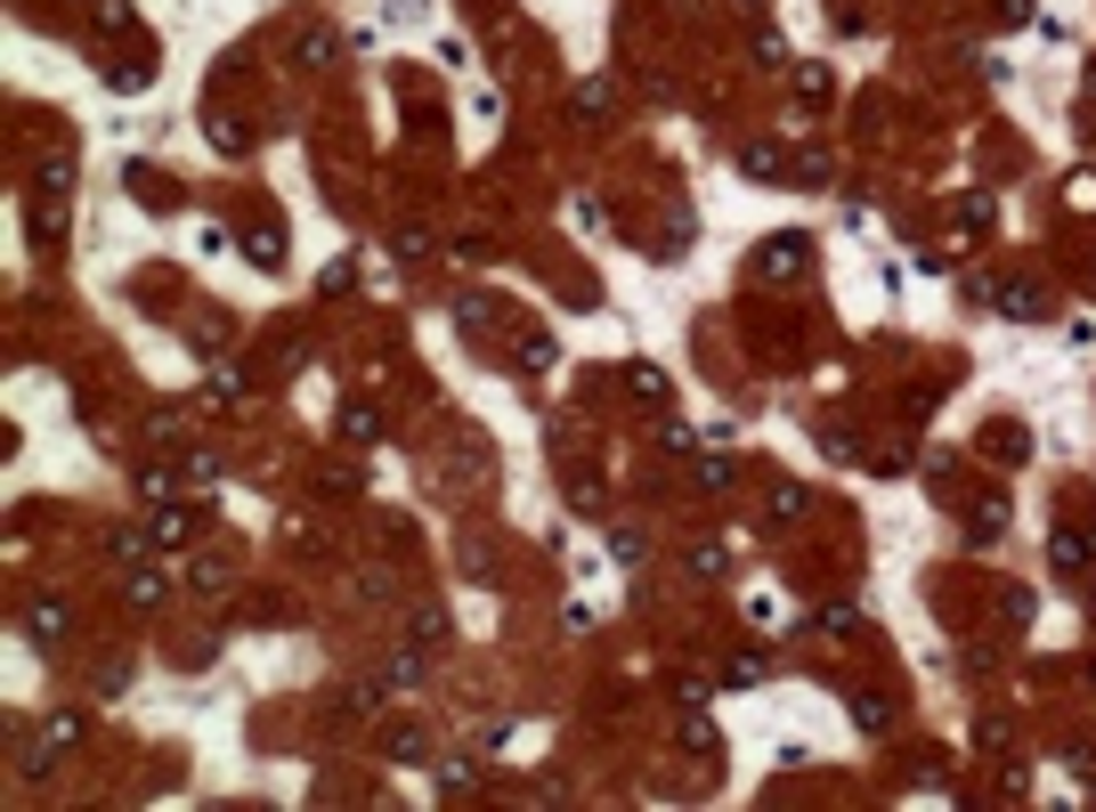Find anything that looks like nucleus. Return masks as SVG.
<instances>
[{
    "mask_svg": "<svg viewBox=\"0 0 1096 812\" xmlns=\"http://www.w3.org/2000/svg\"><path fill=\"white\" fill-rule=\"evenodd\" d=\"M1048 569L1056 577H1088L1096 569V529L1088 520H1056V529H1048Z\"/></svg>",
    "mask_w": 1096,
    "mask_h": 812,
    "instance_id": "f257e3e1",
    "label": "nucleus"
},
{
    "mask_svg": "<svg viewBox=\"0 0 1096 812\" xmlns=\"http://www.w3.org/2000/svg\"><path fill=\"white\" fill-rule=\"evenodd\" d=\"M804 268H813V236H763V253H756V277L789 285V277H804Z\"/></svg>",
    "mask_w": 1096,
    "mask_h": 812,
    "instance_id": "f03ea898",
    "label": "nucleus"
},
{
    "mask_svg": "<svg viewBox=\"0 0 1096 812\" xmlns=\"http://www.w3.org/2000/svg\"><path fill=\"white\" fill-rule=\"evenodd\" d=\"M983 293H991V309H999V318H1016V325L1048 318V293H1040V285H1031V277H991Z\"/></svg>",
    "mask_w": 1096,
    "mask_h": 812,
    "instance_id": "7ed1b4c3",
    "label": "nucleus"
},
{
    "mask_svg": "<svg viewBox=\"0 0 1096 812\" xmlns=\"http://www.w3.org/2000/svg\"><path fill=\"white\" fill-rule=\"evenodd\" d=\"M626 399H634V407H650V414H667V407H674V382H667V374H658L650 358H634V366H626Z\"/></svg>",
    "mask_w": 1096,
    "mask_h": 812,
    "instance_id": "20e7f679",
    "label": "nucleus"
},
{
    "mask_svg": "<svg viewBox=\"0 0 1096 812\" xmlns=\"http://www.w3.org/2000/svg\"><path fill=\"white\" fill-rule=\"evenodd\" d=\"M739 171H748L756 187H789V155H780L772 138H748V147H739Z\"/></svg>",
    "mask_w": 1096,
    "mask_h": 812,
    "instance_id": "39448f33",
    "label": "nucleus"
},
{
    "mask_svg": "<svg viewBox=\"0 0 1096 812\" xmlns=\"http://www.w3.org/2000/svg\"><path fill=\"white\" fill-rule=\"evenodd\" d=\"M33 236H41V244L66 236V187H49V179L33 187Z\"/></svg>",
    "mask_w": 1096,
    "mask_h": 812,
    "instance_id": "423d86ee",
    "label": "nucleus"
},
{
    "mask_svg": "<svg viewBox=\"0 0 1096 812\" xmlns=\"http://www.w3.org/2000/svg\"><path fill=\"white\" fill-rule=\"evenodd\" d=\"M1007 536V504L999 496H975V504H966V545H999Z\"/></svg>",
    "mask_w": 1096,
    "mask_h": 812,
    "instance_id": "0eeeda50",
    "label": "nucleus"
},
{
    "mask_svg": "<svg viewBox=\"0 0 1096 812\" xmlns=\"http://www.w3.org/2000/svg\"><path fill=\"white\" fill-rule=\"evenodd\" d=\"M163 593H171V577H163L155 560H131V577H122V601H131V610H155Z\"/></svg>",
    "mask_w": 1096,
    "mask_h": 812,
    "instance_id": "6e6552de",
    "label": "nucleus"
},
{
    "mask_svg": "<svg viewBox=\"0 0 1096 812\" xmlns=\"http://www.w3.org/2000/svg\"><path fill=\"white\" fill-rule=\"evenodd\" d=\"M244 260H253L260 277H277V268H284V227H277V220H260L253 236H244Z\"/></svg>",
    "mask_w": 1096,
    "mask_h": 812,
    "instance_id": "1a4fd4ad",
    "label": "nucleus"
},
{
    "mask_svg": "<svg viewBox=\"0 0 1096 812\" xmlns=\"http://www.w3.org/2000/svg\"><path fill=\"white\" fill-rule=\"evenodd\" d=\"M74 739H81V715H49V732H41V747H33V764H25V772H49V764L66 756Z\"/></svg>",
    "mask_w": 1096,
    "mask_h": 812,
    "instance_id": "9d476101",
    "label": "nucleus"
},
{
    "mask_svg": "<svg viewBox=\"0 0 1096 812\" xmlns=\"http://www.w3.org/2000/svg\"><path fill=\"white\" fill-rule=\"evenodd\" d=\"M334 431H342V440H349V447H374V440H382V414H374V407H366V399H349V407L334 414Z\"/></svg>",
    "mask_w": 1096,
    "mask_h": 812,
    "instance_id": "9b49d317",
    "label": "nucleus"
},
{
    "mask_svg": "<svg viewBox=\"0 0 1096 812\" xmlns=\"http://www.w3.org/2000/svg\"><path fill=\"white\" fill-rule=\"evenodd\" d=\"M131 203H147V212H171L179 187L163 179V171H147V163H131Z\"/></svg>",
    "mask_w": 1096,
    "mask_h": 812,
    "instance_id": "f8f14e48",
    "label": "nucleus"
},
{
    "mask_svg": "<svg viewBox=\"0 0 1096 812\" xmlns=\"http://www.w3.org/2000/svg\"><path fill=\"white\" fill-rule=\"evenodd\" d=\"M147 536H155V545H188V536H195V504H155Z\"/></svg>",
    "mask_w": 1096,
    "mask_h": 812,
    "instance_id": "ddd939ff",
    "label": "nucleus"
},
{
    "mask_svg": "<svg viewBox=\"0 0 1096 812\" xmlns=\"http://www.w3.org/2000/svg\"><path fill=\"white\" fill-rule=\"evenodd\" d=\"M983 455H999V464H1024V455H1031L1024 423H991V431H983Z\"/></svg>",
    "mask_w": 1096,
    "mask_h": 812,
    "instance_id": "4468645a",
    "label": "nucleus"
},
{
    "mask_svg": "<svg viewBox=\"0 0 1096 812\" xmlns=\"http://www.w3.org/2000/svg\"><path fill=\"white\" fill-rule=\"evenodd\" d=\"M203 138H212L220 155H244V147H253V131H244L236 114H203Z\"/></svg>",
    "mask_w": 1096,
    "mask_h": 812,
    "instance_id": "2eb2a0df",
    "label": "nucleus"
},
{
    "mask_svg": "<svg viewBox=\"0 0 1096 812\" xmlns=\"http://www.w3.org/2000/svg\"><path fill=\"white\" fill-rule=\"evenodd\" d=\"M691 471H698V488H707V496H715V488H731V480H739V464H731V455H723V447H707V455H698V464H691Z\"/></svg>",
    "mask_w": 1096,
    "mask_h": 812,
    "instance_id": "dca6fc26",
    "label": "nucleus"
},
{
    "mask_svg": "<svg viewBox=\"0 0 1096 812\" xmlns=\"http://www.w3.org/2000/svg\"><path fill=\"white\" fill-rule=\"evenodd\" d=\"M293 57H301V66H334V57H342V41H334V33H325V25H309V33H301V49H293Z\"/></svg>",
    "mask_w": 1096,
    "mask_h": 812,
    "instance_id": "f3484780",
    "label": "nucleus"
},
{
    "mask_svg": "<svg viewBox=\"0 0 1096 812\" xmlns=\"http://www.w3.org/2000/svg\"><path fill=\"white\" fill-rule=\"evenodd\" d=\"M682 747H691V756H715V723L698 715V707H682Z\"/></svg>",
    "mask_w": 1096,
    "mask_h": 812,
    "instance_id": "a211bd4d",
    "label": "nucleus"
},
{
    "mask_svg": "<svg viewBox=\"0 0 1096 812\" xmlns=\"http://www.w3.org/2000/svg\"><path fill=\"white\" fill-rule=\"evenodd\" d=\"M853 723H861V732H870V739H877V732H894V707H885V699H870V691H861V699H853Z\"/></svg>",
    "mask_w": 1096,
    "mask_h": 812,
    "instance_id": "6ab92c4d",
    "label": "nucleus"
},
{
    "mask_svg": "<svg viewBox=\"0 0 1096 812\" xmlns=\"http://www.w3.org/2000/svg\"><path fill=\"white\" fill-rule=\"evenodd\" d=\"M25 626H33V642H57V634H66V610H57V601H33Z\"/></svg>",
    "mask_w": 1096,
    "mask_h": 812,
    "instance_id": "aec40b11",
    "label": "nucleus"
},
{
    "mask_svg": "<svg viewBox=\"0 0 1096 812\" xmlns=\"http://www.w3.org/2000/svg\"><path fill=\"white\" fill-rule=\"evenodd\" d=\"M950 220H959V236H983V227H991V196H959V212H950Z\"/></svg>",
    "mask_w": 1096,
    "mask_h": 812,
    "instance_id": "412c9836",
    "label": "nucleus"
},
{
    "mask_svg": "<svg viewBox=\"0 0 1096 812\" xmlns=\"http://www.w3.org/2000/svg\"><path fill=\"white\" fill-rule=\"evenodd\" d=\"M90 16H98L107 33H131V25H138V9H131V0H90Z\"/></svg>",
    "mask_w": 1096,
    "mask_h": 812,
    "instance_id": "4be33fe9",
    "label": "nucleus"
},
{
    "mask_svg": "<svg viewBox=\"0 0 1096 812\" xmlns=\"http://www.w3.org/2000/svg\"><path fill=\"white\" fill-rule=\"evenodd\" d=\"M512 358H521V366L536 374V366H552V358H561V349H552V333H521V349H512Z\"/></svg>",
    "mask_w": 1096,
    "mask_h": 812,
    "instance_id": "5701e85b",
    "label": "nucleus"
},
{
    "mask_svg": "<svg viewBox=\"0 0 1096 812\" xmlns=\"http://www.w3.org/2000/svg\"><path fill=\"white\" fill-rule=\"evenodd\" d=\"M390 756H399V764H423V756H430V739L415 732V723H399V732H390Z\"/></svg>",
    "mask_w": 1096,
    "mask_h": 812,
    "instance_id": "b1692460",
    "label": "nucleus"
},
{
    "mask_svg": "<svg viewBox=\"0 0 1096 812\" xmlns=\"http://www.w3.org/2000/svg\"><path fill=\"white\" fill-rule=\"evenodd\" d=\"M723 682H731V691H748V682H763V650H739L731 666H723Z\"/></svg>",
    "mask_w": 1096,
    "mask_h": 812,
    "instance_id": "393cba45",
    "label": "nucleus"
},
{
    "mask_svg": "<svg viewBox=\"0 0 1096 812\" xmlns=\"http://www.w3.org/2000/svg\"><path fill=\"white\" fill-rule=\"evenodd\" d=\"M796 90H804V107H829V66H796Z\"/></svg>",
    "mask_w": 1096,
    "mask_h": 812,
    "instance_id": "a878e982",
    "label": "nucleus"
},
{
    "mask_svg": "<svg viewBox=\"0 0 1096 812\" xmlns=\"http://www.w3.org/2000/svg\"><path fill=\"white\" fill-rule=\"evenodd\" d=\"M138 504H171V471H163V464L138 471Z\"/></svg>",
    "mask_w": 1096,
    "mask_h": 812,
    "instance_id": "bb28decb",
    "label": "nucleus"
},
{
    "mask_svg": "<svg viewBox=\"0 0 1096 812\" xmlns=\"http://www.w3.org/2000/svg\"><path fill=\"white\" fill-rule=\"evenodd\" d=\"M147 545H155V536H138V529H114V536H107L114 560H147Z\"/></svg>",
    "mask_w": 1096,
    "mask_h": 812,
    "instance_id": "cd10ccee",
    "label": "nucleus"
},
{
    "mask_svg": "<svg viewBox=\"0 0 1096 812\" xmlns=\"http://www.w3.org/2000/svg\"><path fill=\"white\" fill-rule=\"evenodd\" d=\"M415 642H423V650H439V642H447V618H439V610H415Z\"/></svg>",
    "mask_w": 1096,
    "mask_h": 812,
    "instance_id": "c85d7f7f",
    "label": "nucleus"
},
{
    "mask_svg": "<svg viewBox=\"0 0 1096 812\" xmlns=\"http://www.w3.org/2000/svg\"><path fill=\"white\" fill-rule=\"evenodd\" d=\"M756 66H789V41H780V33H756Z\"/></svg>",
    "mask_w": 1096,
    "mask_h": 812,
    "instance_id": "c756f323",
    "label": "nucleus"
},
{
    "mask_svg": "<svg viewBox=\"0 0 1096 812\" xmlns=\"http://www.w3.org/2000/svg\"><path fill=\"white\" fill-rule=\"evenodd\" d=\"M390 253H399V260H423V253H430V236H423V227H399V244H390Z\"/></svg>",
    "mask_w": 1096,
    "mask_h": 812,
    "instance_id": "7c9ffc66",
    "label": "nucleus"
},
{
    "mask_svg": "<svg viewBox=\"0 0 1096 812\" xmlns=\"http://www.w3.org/2000/svg\"><path fill=\"white\" fill-rule=\"evenodd\" d=\"M667 455H698V431L691 423H667Z\"/></svg>",
    "mask_w": 1096,
    "mask_h": 812,
    "instance_id": "2f4dec72",
    "label": "nucleus"
},
{
    "mask_svg": "<svg viewBox=\"0 0 1096 812\" xmlns=\"http://www.w3.org/2000/svg\"><path fill=\"white\" fill-rule=\"evenodd\" d=\"M999 16H1007V25H1024V16H1031V0H999Z\"/></svg>",
    "mask_w": 1096,
    "mask_h": 812,
    "instance_id": "473e14b6",
    "label": "nucleus"
},
{
    "mask_svg": "<svg viewBox=\"0 0 1096 812\" xmlns=\"http://www.w3.org/2000/svg\"><path fill=\"white\" fill-rule=\"evenodd\" d=\"M1088 610H1096V569H1088Z\"/></svg>",
    "mask_w": 1096,
    "mask_h": 812,
    "instance_id": "72a5a7b5",
    "label": "nucleus"
},
{
    "mask_svg": "<svg viewBox=\"0 0 1096 812\" xmlns=\"http://www.w3.org/2000/svg\"><path fill=\"white\" fill-rule=\"evenodd\" d=\"M1088 691H1096V658H1088Z\"/></svg>",
    "mask_w": 1096,
    "mask_h": 812,
    "instance_id": "f704fd0d",
    "label": "nucleus"
}]
</instances>
